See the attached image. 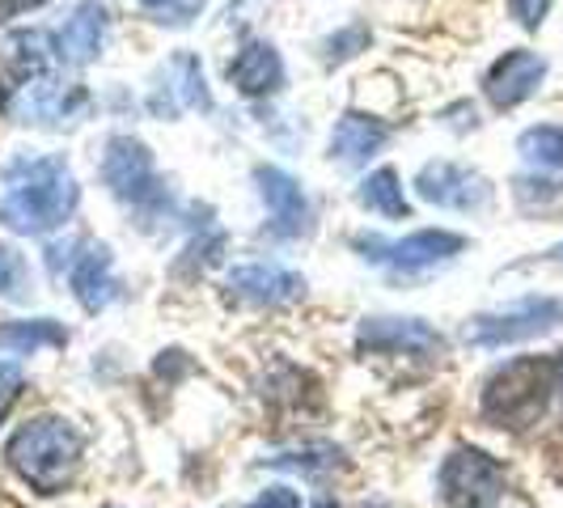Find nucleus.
I'll use <instances>...</instances> for the list:
<instances>
[{"label": "nucleus", "instance_id": "obj_1", "mask_svg": "<svg viewBox=\"0 0 563 508\" xmlns=\"http://www.w3.org/2000/svg\"><path fill=\"white\" fill-rule=\"evenodd\" d=\"M81 203V187L59 157H13L4 166V196H0V225L13 233H52Z\"/></svg>", "mask_w": 563, "mask_h": 508}, {"label": "nucleus", "instance_id": "obj_2", "mask_svg": "<svg viewBox=\"0 0 563 508\" xmlns=\"http://www.w3.org/2000/svg\"><path fill=\"white\" fill-rule=\"evenodd\" d=\"M9 466L38 492H59L64 483L73 479L77 462H81V432L68 420L56 416H43V420H30L26 428H18L4 445Z\"/></svg>", "mask_w": 563, "mask_h": 508}, {"label": "nucleus", "instance_id": "obj_3", "mask_svg": "<svg viewBox=\"0 0 563 508\" xmlns=\"http://www.w3.org/2000/svg\"><path fill=\"white\" fill-rule=\"evenodd\" d=\"M560 386V361L551 356H526L505 365L483 390V416L500 428H530L547 411L551 390Z\"/></svg>", "mask_w": 563, "mask_h": 508}, {"label": "nucleus", "instance_id": "obj_4", "mask_svg": "<svg viewBox=\"0 0 563 508\" xmlns=\"http://www.w3.org/2000/svg\"><path fill=\"white\" fill-rule=\"evenodd\" d=\"M563 327V297H521L505 310L479 313L466 322V339L475 347H505V343H526L547 331Z\"/></svg>", "mask_w": 563, "mask_h": 508}, {"label": "nucleus", "instance_id": "obj_5", "mask_svg": "<svg viewBox=\"0 0 563 508\" xmlns=\"http://www.w3.org/2000/svg\"><path fill=\"white\" fill-rule=\"evenodd\" d=\"M102 178H107L114 196L132 203V208H162V199H166L157 166H153V153L136 136H111L107 141Z\"/></svg>", "mask_w": 563, "mask_h": 508}, {"label": "nucleus", "instance_id": "obj_6", "mask_svg": "<svg viewBox=\"0 0 563 508\" xmlns=\"http://www.w3.org/2000/svg\"><path fill=\"white\" fill-rule=\"evenodd\" d=\"M441 492L453 508H483L505 492V471L479 450H457L441 466Z\"/></svg>", "mask_w": 563, "mask_h": 508}, {"label": "nucleus", "instance_id": "obj_7", "mask_svg": "<svg viewBox=\"0 0 563 508\" xmlns=\"http://www.w3.org/2000/svg\"><path fill=\"white\" fill-rule=\"evenodd\" d=\"M420 199L437 203V208H453V212H475L492 199V183L479 169L457 166V162H428L416 178Z\"/></svg>", "mask_w": 563, "mask_h": 508}, {"label": "nucleus", "instance_id": "obj_8", "mask_svg": "<svg viewBox=\"0 0 563 508\" xmlns=\"http://www.w3.org/2000/svg\"><path fill=\"white\" fill-rule=\"evenodd\" d=\"M462 246H466V238L450 233V229H420V233H411L402 242H377V238L361 242L365 258H373V263H395L402 272L437 267V263H445L453 254H462Z\"/></svg>", "mask_w": 563, "mask_h": 508}, {"label": "nucleus", "instance_id": "obj_9", "mask_svg": "<svg viewBox=\"0 0 563 508\" xmlns=\"http://www.w3.org/2000/svg\"><path fill=\"white\" fill-rule=\"evenodd\" d=\"M542 77H547V59L538 56V52L517 47V52H505V56L487 68L483 93H487V102H492L496 111H512V107H521L526 98H534Z\"/></svg>", "mask_w": 563, "mask_h": 508}, {"label": "nucleus", "instance_id": "obj_10", "mask_svg": "<svg viewBox=\"0 0 563 508\" xmlns=\"http://www.w3.org/2000/svg\"><path fill=\"white\" fill-rule=\"evenodd\" d=\"M254 183H258V196L272 208V233L276 238H301L310 233V203L306 191L292 174H284L276 166H258L254 169Z\"/></svg>", "mask_w": 563, "mask_h": 508}, {"label": "nucleus", "instance_id": "obj_11", "mask_svg": "<svg viewBox=\"0 0 563 508\" xmlns=\"http://www.w3.org/2000/svg\"><path fill=\"white\" fill-rule=\"evenodd\" d=\"M356 339L368 352H407V356H428L445 347V339L420 318H365Z\"/></svg>", "mask_w": 563, "mask_h": 508}, {"label": "nucleus", "instance_id": "obj_12", "mask_svg": "<svg viewBox=\"0 0 563 508\" xmlns=\"http://www.w3.org/2000/svg\"><path fill=\"white\" fill-rule=\"evenodd\" d=\"M229 288L254 306H284V301H297L306 292V280L280 263H242L229 272Z\"/></svg>", "mask_w": 563, "mask_h": 508}, {"label": "nucleus", "instance_id": "obj_13", "mask_svg": "<svg viewBox=\"0 0 563 508\" xmlns=\"http://www.w3.org/2000/svg\"><path fill=\"white\" fill-rule=\"evenodd\" d=\"M102 38H107V4L102 0H81L73 9V18L64 22L56 38V56L73 68H81L89 59H98L102 52Z\"/></svg>", "mask_w": 563, "mask_h": 508}, {"label": "nucleus", "instance_id": "obj_14", "mask_svg": "<svg viewBox=\"0 0 563 508\" xmlns=\"http://www.w3.org/2000/svg\"><path fill=\"white\" fill-rule=\"evenodd\" d=\"M229 81L246 98H267L284 85V59L272 43H246L238 56L229 59Z\"/></svg>", "mask_w": 563, "mask_h": 508}, {"label": "nucleus", "instance_id": "obj_15", "mask_svg": "<svg viewBox=\"0 0 563 508\" xmlns=\"http://www.w3.org/2000/svg\"><path fill=\"white\" fill-rule=\"evenodd\" d=\"M73 292L89 313L107 310L119 297V280L111 272V251L107 246H89V251L73 263Z\"/></svg>", "mask_w": 563, "mask_h": 508}, {"label": "nucleus", "instance_id": "obj_16", "mask_svg": "<svg viewBox=\"0 0 563 508\" xmlns=\"http://www.w3.org/2000/svg\"><path fill=\"white\" fill-rule=\"evenodd\" d=\"M386 141H390V128L386 123L365 119V114H343L335 123V132H331V157L343 162V166H361Z\"/></svg>", "mask_w": 563, "mask_h": 508}, {"label": "nucleus", "instance_id": "obj_17", "mask_svg": "<svg viewBox=\"0 0 563 508\" xmlns=\"http://www.w3.org/2000/svg\"><path fill=\"white\" fill-rule=\"evenodd\" d=\"M68 331L56 318H34V322H9L0 327V347L9 352H38V347H64Z\"/></svg>", "mask_w": 563, "mask_h": 508}, {"label": "nucleus", "instance_id": "obj_18", "mask_svg": "<svg viewBox=\"0 0 563 508\" xmlns=\"http://www.w3.org/2000/svg\"><path fill=\"white\" fill-rule=\"evenodd\" d=\"M361 203L373 208V212H382V217H411V203L402 196V183H398V174L390 166L373 169L365 183H361Z\"/></svg>", "mask_w": 563, "mask_h": 508}, {"label": "nucleus", "instance_id": "obj_19", "mask_svg": "<svg viewBox=\"0 0 563 508\" xmlns=\"http://www.w3.org/2000/svg\"><path fill=\"white\" fill-rule=\"evenodd\" d=\"M517 153H521L530 166L563 169V128H555V123H538V128H530V132H521Z\"/></svg>", "mask_w": 563, "mask_h": 508}, {"label": "nucleus", "instance_id": "obj_20", "mask_svg": "<svg viewBox=\"0 0 563 508\" xmlns=\"http://www.w3.org/2000/svg\"><path fill=\"white\" fill-rule=\"evenodd\" d=\"M174 73V93L183 107H199V111H212V98H208V85H203V68L196 56H178L169 64Z\"/></svg>", "mask_w": 563, "mask_h": 508}, {"label": "nucleus", "instance_id": "obj_21", "mask_svg": "<svg viewBox=\"0 0 563 508\" xmlns=\"http://www.w3.org/2000/svg\"><path fill=\"white\" fill-rule=\"evenodd\" d=\"M0 297H9V301L26 297V258L13 246H0Z\"/></svg>", "mask_w": 563, "mask_h": 508}, {"label": "nucleus", "instance_id": "obj_22", "mask_svg": "<svg viewBox=\"0 0 563 508\" xmlns=\"http://www.w3.org/2000/svg\"><path fill=\"white\" fill-rule=\"evenodd\" d=\"M365 47H368V26L352 22L347 30H339V34L327 38V59H331V64H343V59H352L356 52H365Z\"/></svg>", "mask_w": 563, "mask_h": 508}, {"label": "nucleus", "instance_id": "obj_23", "mask_svg": "<svg viewBox=\"0 0 563 508\" xmlns=\"http://www.w3.org/2000/svg\"><path fill=\"white\" fill-rule=\"evenodd\" d=\"M517 199L526 208H542V203H555L563 199V183H542V178H517Z\"/></svg>", "mask_w": 563, "mask_h": 508}, {"label": "nucleus", "instance_id": "obj_24", "mask_svg": "<svg viewBox=\"0 0 563 508\" xmlns=\"http://www.w3.org/2000/svg\"><path fill=\"white\" fill-rule=\"evenodd\" d=\"M18 395H22V368L0 361V420L9 416V407L18 402Z\"/></svg>", "mask_w": 563, "mask_h": 508}, {"label": "nucleus", "instance_id": "obj_25", "mask_svg": "<svg viewBox=\"0 0 563 508\" xmlns=\"http://www.w3.org/2000/svg\"><path fill=\"white\" fill-rule=\"evenodd\" d=\"M508 9H512V18L526 30H538L542 18L551 13V0H508Z\"/></svg>", "mask_w": 563, "mask_h": 508}, {"label": "nucleus", "instance_id": "obj_26", "mask_svg": "<svg viewBox=\"0 0 563 508\" xmlns=\"http://www.w3.org/2000/svg\"><path fill=\"white\" fill-rule=\"evenodd\" d=\"M246 508H301V496L288 492V487H272V492H263V496Z\"/></svg>", "mask_w": 563, "mask_h": 508}, {"label": "nucleus", "instance_id": "obj_27", "mask_svg": "<svg viewBox=\"0 0 563 508\" xmlns=\"http://www.w3.org/2000/svg\"><path fill=\"white\" fill-rule=\"evenodd\" d=\"M34 4H43V0H9V4L0 9V18H9V13H18V9H34Z\"/></svg>", "mask_w": 563, "mask_h": 508}, {"label": "nucleus", "instance_id": "obj_28", "mask_svg": "<svg viewBox=\"0 0 563 508\" xmlns=\"http://www.w3.org/2000/svg\"><path fill=\"white\" fill-rule=\"evenodd\" d=\"M144 4H169V0H144Z\"/></svg>", "mask_w": 563, "mask_h": 508}, {"label": "nucleus", "instance_id": "obj_29", "mask_svg": "<svg viewBox=\"0 0 563 508\" xmlns=\"http://www.w3.org/2000/svg\"><path fill=\"white\" fill-rule=\"evenodd\" d=\"M551 254H555V258H563V246H555V251H551Z\"/></svg>", "mask_w": 563, "mask_h": 508}, {"label": "nucleus", "instance_id": "obj_30", "mask_svg": "<svg viewBox=\"0 0 563 508\" xmlns=\"http://www.w3.org/2000/svg\"><path fill=\"white\" fill-rule=\"evenodd\" d=\"M318 508H339V505H331V500H322V505H318Z\"/></svg>", "mask_w": 563, "mask_h": 508}]
</instances>
